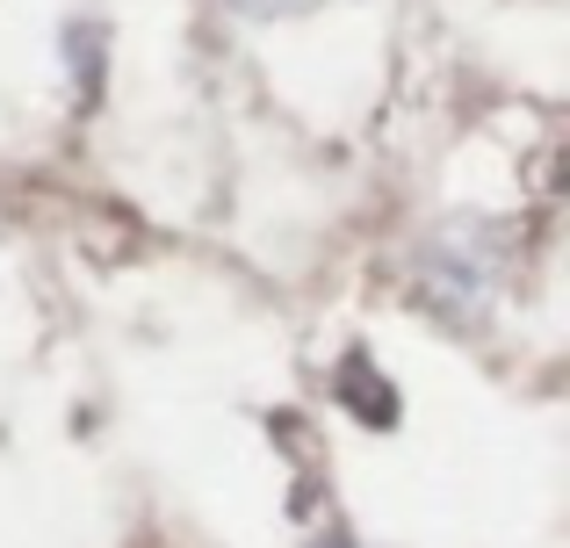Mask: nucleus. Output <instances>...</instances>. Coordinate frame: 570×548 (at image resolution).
<instances>
[{
    "label": "nucleus",
    "instance_id": "f03ea898",
    "mask_svg": "<svg viewBox=\"0 0 570 548\" xmlns=\"http://www.w3.org/2000/svg\"><path fill=\"white\" fill-rule=\"evenodd\" d=\"M311 548H362L354 535H325V541H311Z\"/></svg>",
    "mask_w": 570,
    "mask_h": 548
},
{
    "label": "nucleus",
    "instance_id": "f257e3e1",
    "mask_svg": "<svg viewBox=\"0 0 570 548\" xmlns=\"http://www.w3.org/2000/svg\"><path fill=\"white\" fill-rule=\"evenodd\" d=\"M224 8L253 14V22H282V14H311V8H325V0H224Z\"/></svg>",
    "mask_w": 570,
    "mask_h": 548
}]
</instances>
